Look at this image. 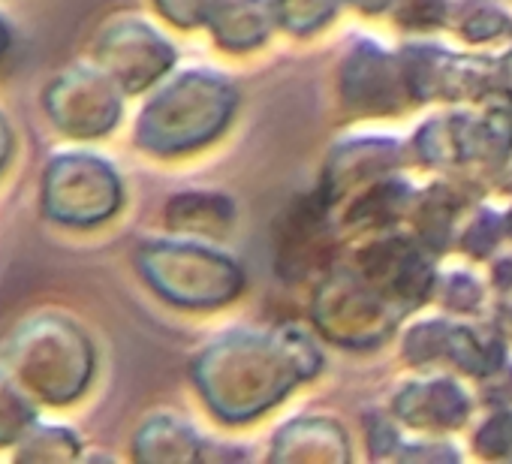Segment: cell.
Masks as SVG:
<instances>
[{
  "instance_id": "cell-1",
  "label": "cell",
  "mask_w": 512,
  "mask_h": 464,
  "mask_svg": "<svg viewBox=\"0 0 512 464\" xmlns=\"http://www.w3.org/2000/svg\"><path fill=\"white\" fill-rule=\"evenodd\" d=\"M76 196H88L100 217L109 214L118 202L112 172L94 160H61L49 178V208L58 217H70Z\"/></svg>"
},
{
  "instance_id": "cell-2",
  "label": "cell",
  "mask_w": 512,
  "mask_h": 464,
  "mask_svg": "<svg viewBox=\"0 0 512 464\" xmlns=\"http://www.w3.org/2000/svg\"><path fill=\"white\" fill-rule=\"evenodd\" d=\"M214 28L226 46H250L266 37L269 13L263 0H217Z\"/></svg>"
},
{
  "instance_id": "cell-3",
  "label": "cell",
  "mask_w": 512,
  "mask_h": 464,
  "mask_svg": "<svg viewBox=\"0 0 512 464\" xmlns=\"http://www.w3.org/2000/svg\"><path fill=\"white\" fill-rule=\"evenodd\" d=\"M413 407L410 416L413 422H437V425H455L464 419L467 404L452 386H428V389H410Z\"/></svg>"
},
{
  "instance_id": "cell-4",
  "label": "cell",
  "mask_w": 512,
  "mask_h": 464,
  "mask_svg": "<svg viewBox=\"0 0 512 464\" xmlns=\"http://www.w3.org/2000/svg\"><path fill=\"white\" fill-rule=\"evenodd\" d=\"M335 10V0H284V19L290 28L308 31Z\"/></svg>"
},
{
  "instance_id": "cell-5",
  "label": "cell",
  "mask_w": 512,
  "mask_h": 464,
  "mask_svg": "<svg viewBox=\"0 0 512 464\" xmlns=\"http://www.w3.org/2000/svg\"><path fill=\"white\" fill-rule=\"evenodd\" d=\"M157 4L163 7V13L178 22V25H193L202 13V4L205 0H157Z\"/></svg>"
},
{
  "instance_id": "cell-6",
  "label": "cell",
  "mask_w": 512,
  "mask_h": 464,
  "mask_svg": "<svg viewBox=\"0 0 512 464\" xmlns=\"http://www.w3.org/2000/svg\"><path fill=\"white\" fill-rule=\"evenodd\" d=\"M356 4H359L362 10H371V13H377V10L389 7V4H392V0H356Z\"/></svg>"
},
{
  "instance_id": "cell-7",
  "label": "cell",
  "mask_w": 512,
  "mask_h": 464,
  "mask_svg": "<svg viewBox=\"0 0 512 464\" xmlns=\"http://www.w3.org/2000/svg\"><path fill=\"white\" fill-rule=\"evenodd\" d=\"M7 148H10V139H7L4 124H0V163H4V157H7Z\"/></svg>"
},
{
  "instance_id": "cell-8",
  "label": "cell",
  "mask_w": 512,
  "mask_h": 464,
  "mask_svg": "<svg viewBox=\"0 0 512 464\" xmlns=\"http://www.w3.org/2000/svg\"><path fill=\"white\" fill-rule=\"evenodd\" d=\"M7 43H10V37H7V28H4V25H0V55H4V52H7Z\"/></svg>"
},
{
  "instance_id": "cell-9",
  "label": "cell",
  "mask_w": 512,
  "mask_h": 464,
  "mask_svg": "<svg viewBox=\"0 0 512 464\" xmlns=\"http://www.w3.org/2000/svg\"><path fill=\"white\" fill-rule=\"evenodd\" d=\"M509 229H512V217H509Z\"/></svg>"
}]
</instances>
